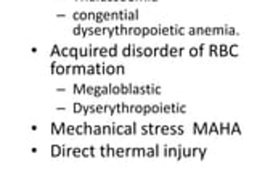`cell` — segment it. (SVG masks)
I'll list each match as a JSON object with an SVG mask.
<instances>
[{"mask_svg": "<svg viewBox=\"0 0 257 193\" xmlns=\"http://www.w3.org/2000/svg\"><path fill=\"white\" fill-rule=\"evenodd\" d=\"M76 134V127L74 126H68V135H74Z\"/></svg>", "mask_w": 257, "mask_h": 193, "instance_id": "obj_21", "label": "cell"}, {"mask_svg": "<svg viewBox=\"0 0 257 193\" xmlns=\"http://www.w3.org/2000/svg\"><path fill=\"white\" fill-rule=\"evenodd\" d=\"M72 148H68V147H63V154L61 156H72Z\"/></svg>", "mask_w": 257, "mask_h": 193, "instance_id": "obj_8", "label": "cell"}, {"mask_svg": "<svg viewBox=\"0 0 257 193\" xmlns=\"http://www.w3.org/2000/svg\"><path fill=\"white\" fill-rule=\"evenodd\" d=\"M51 134H53V135H58V134H61V130L58 129L57 122H51Z\"/></svg>", "mask_w": 257, "mask_h": 193, "instance_id": "obj_4", "label": "cell"}, {"mask_svg": "<svg viewBox=\"0 0 257 193\" xmlns=\"http://www.w3.org/2000/svg\"><path fill=\"white\" fill-rule=\"evenodd\" d=\"M69 55L74 56V58H77V56H79V51H77L76 47H71V48H69Z\"/></svg>", "mask_w": 257, "mask_h": 193, "instance_id": "obj_10", "label": "cell"}, {"mask_svg": "<svg viewBox=\"0 0 257 193\" xmlns=\"http://www.w3.org/2000/svg\"><path fill=\"white\" fill-rule=\"evenodd\" d=\"M118 55V45H113L109 48V56H116Z\"/></svg>", "mask_w": 257, "mask_h": 193, "instance_id": "obj_13", "label": "cell"}, {"mask_svg": "<svg viewBox=\"0 0 257 193\" xmlns=\"http://www.w3.org/2000/svg\"><path fill=\"white\" fill-rule=\"evenodd\" d=\"M111 93H113V95H118V93H121V87L111 86Z\"/></svg>", "mask_w": 257, "mask_h": 193, "instance_id": "obj_16", "label": "cell"}, {"mask_svg": "<svg viewBox=\"0 0 257 193\" xmlns=\"http://www.w3.org/2000/svg\"><path fill=\"white\" fill-rule=\"evenodd\" d=\"M100 154H101V156L103 158H105V156H108V147H105V148H100Z\"/></svg>", "mask_w": 257, "mask_h": 193, "instance_id": "obj_20", "label": "cell"}, {"mask_svg": "<svg viewBox=\"0 0 257 193\" xmlns=\"http://www.w3.org/2000/svg\"><path fill=\"white\" fill-rule=\"evenodd\" d=\"M76 134L77 135H84V134H85V126H84V122H82L81 126L76 127Z\"/></svg>", "mask_w": 257, "mask_h": 193, "instance_id": "obj_3", "label": "cell"}, {"mask_svg": "<svg viewBox=\"0 0 257 193\" xmlns=\"http://www.w3.org/2000/svg\"><path fill=\"white\" fill-rule=\"evenodd\" d=\"M108 134H113V127L111 126H103V135H108Z\"/></svg>", "mask_w": 257, "mask_h": 193, "instance_id": "obj_9", "label": "cell"}, {"mask_svg": "<svg viewBox=\"0 0 257 193\" xmlns=\"http://www.w3.org/2000/svg\"><path fill=\"white\" fill-rule=\"evenodd\" d=\"M72 111H74V113H81V111H84V105H82V103H74Z\"/></svg>", "mask_w": 257, "mask_h": 193, "instance_id": "obj_2", "label": "cell"}, {"mask_svg": "<svg viewBox=\"0 0 257 193\" xmlns=\"http://www.w3.org/2000/svg\"><path fill=\"white\" fill-rule=\"evenodd\" d=\"M85 93H87V95H93V93H95V87L88 86V87L85 89Z\"/></svg>", "mask_w": 257, "mask_h": 193, "instance_id": "obj_17", "label": "cell"}, {"mask_svg": "<svg viewBox=\"0 0 257 193\" xmlns=\"http://www.w3.org/2000/svg\"><path fill=\"white\" fill-rule=\"evenodd\" d=\"M95 97H101L103 93H101V87H95V93H93Z\"/></svg>", "mask_w": 257, "mask_h": 193, "instance_id": "obj_23", "label": "cell"}, {"mask_svg": "<svg viewBox=\"0 0 257 193\" xmlns=\"http://www.w3.org/2000/svg\"><path fill=\"white\" fill-rule=\"evenodd\" d=\"M72 156H82V150L81 148H72Z\"/></svg>", "mask_w": 257, "mask_h": 193, "instance_id": "obj_14", "label": "cell"}, {"mask_svg": "<svg viewBox=\"0 0 257 193\" xmlns=\"http://www.w3.org/2000/svg\"><path fill=\"white\" fill-rule=\"evenodd\" d=\"M95 68H96V74H103V73H105V69H106V66L101 68V64H95Z\"/></svg>", "mask_w": 257, "mask_h": 193, "instance_id": "obj_15", "label": "cell"}, {"mask_svg": "<svg viewBox=\"0 0 257 193\" xmlns=\"http://www.w3.org/2000/svg\"><path fill=\"white\" fill-rule=\"evenodd\" d=\"M100 134H103V127L95 126V127H93V135H100Z\"/></svg>", "mask_w": 257, "mask_h": 193, "instance_id": "obj_12", "label": "cell"}, {"mask_svg": "<svg viewBox=\"0 0 257 193\" xmlns=\"http://www.w3.org/2000/svg\"><path fill=\"white\" fill-rule=\"evenodd\" d=\"M61 56H68L69 55V48H66V47H64V48H61V53H60Z\"/></svg>", "mask_w": 257, "mask_h": 193, "instance_id": "obj_25", "label": "cell"}, {"mask_svg": "<svg viewBox=\"0 0 257 193\" xmlns=\"http://www.w3.org/2000/svg\"><path fill=\"white\" fill-rule=\"evenodd\" d=\"M105 73H106V74H114V73H116L114 64H108V66H106V69H105Z\"/></svg>", "mask_w": 257, "mask_h": 193, "instance_id": "obj_7", "label": "cell"}, {"mask_svg": "<svg viewBox=\"0 0 257 193\" xmlns=\"http://www.w3.org/2000/svg\"><path fill=\"white\" fill-rule=\"evenodd\" d=\"M132 132H133V126H127V127H125V134H127V135H130Z\"/></svg>", "mask_w": 257, "mask_h": 193, "instance_id": "obj_24", "label": "cell"}, {"mask_svg": "<svg viewBox=\"0 0 257 193\" xmlns=\"http://www.w3.org/2000/svg\"><path fill=\"white\" fill-rule=\"evenodd\" d=\"M64 73H66V69L63 68V64H58V66H57V71H55V74H57V76H63Z\"/></svg>", "mask_w": 257, "mask_h": 193, "instance_id": "obj_6", "label": "cell"}, {"mask_svg": "<svg viewBox=\"0 0 257 193\" xmlns=\"http://www.w3.org/2000/svg\"><path fill=\"white\" fill-rule=\"evenodd\" d=\"M118 73H119V74H122V73H124V68H122V66H119V68H118Z\"/></svg>", "mask_w": 257, "mask_h": 193, "instance_id": "obj_27", "label": "cell"}, {"mask_svg": "<svg viewBox=\"0 0 257 193\" xmlns=\"http://www.w3.org/2000/svg\"><path fill=\"white\" fill-rule=\"evenodd\" d=\"M98 55H100V56H108V55H109V48H106V47H101V48L98 50Z\"/></svg>", "mask_w": 257, "mask_h": 193, "instance_id": "obj_5", "label": "cell"}, {"mask_svg": "<svg viewBox=\"0 0 257 193\" xmlns=\"http://www.w3.org/2000/svg\"><path fill=\"white\" fill-rule=\"evenodd\" d=\"M81 27H82V26H77V27H74L72 34H74V36H79V34H81Z\"/></svg>", "mask_w": 257, "mask_h": 193, "instance_id": "obj_26", "label": "cell"}, {"mask_svg": "<svg viewBox=\"0 0 257 193\" xmlns=\"http://www.w3.org/2000/svg\"><path fill=\"white\" fill-rule=\"evenodd\" d=\"M63 154V147H60V145H53L51 147V156L57 158V156H61Z\"/></svg>", "mask_w": 257, "mask_h": 193, "instance_id": "obj_1", "label": "cell"}, {"mask_svg": "<svg viewBox=\"0 0 257 193\" xmlns=\"http://www.w3.org/2000/svg\"><path fill=\"white\" fill-rule=\"evenodd\" d=\"M60 130H61V135H66L68 134V126L64 124V122H61V124H60Z\"/></svg>", "mask_w": 257, "mask_h": 193, "instance_id": "obj_11", "label": "cell"}, {"mask_svg": "<svg viewBox=\"0 0 257 193\" xmlns=\"http://www.w3.org/2000/svg\"><path fill=\"white\" fill-rule=\"evenodd\" d=\"M60 50V47L58 45H53V48H51V55H58V53H61V51H58Z\"/></svg>", "mask_w": 257, "mask_h": 193, "instance_id": "obj_22", "label": "cell"}, {"mask_svg": "<svg viewBox=\"0 0 257 193\" xmlns=\"http://www.w3.org/2000/svg\"><path fill=\"white\" fill-rule=\"evenodd\" d=\"M82 156H92V150L90 148H84L82 150Z\"/></svg>", "mask_w": 257, "mask_h": 193, "instance_id": "obj_19", "label": "cell"}, {"mask_svg": "<svg viewBox=\"0 0 257 193\" xmlns=\"http://www.w3.org/2000/svg\"><path fill=\"white\" fill-rule=\"evenodd\" d=\"M93 73H96V68H95V64H90L87 68V74H93Z\"/></svg>", "mask_w": 257, "mask_h": 193, "instance_id": "obj_18", "label": "cell"}]
</instances>
